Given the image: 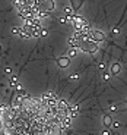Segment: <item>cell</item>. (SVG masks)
<instances>
[{
	"instance_id": "30bf717a",
	"label": "cell",
	"mask_w": 127,
	"mask_h": 135,
	"mask_svg": "<svg viewBox=\"0 0 127 135\" xmlns=\"http://www.w3.org/2000/svg\"><path fill=\"white\" fill-rule=\"evenodd\" d=\"M113 32H114V34H118V32H120V28H117V27H115V28L113 30Z\"/></svg>"
},
{
	"instance_id": "6da1fadb",
	"label": "cell",
	"mask_w": 127,
	"mask_h": 135,
	"mask_svg": "<svg viewBox=\"0 0 127 135\" xmlns=\"http://www.w3.org/2000/svg\"><path fill=\"white\" fill-rule=\"evenodd\" d=\"M88 37H89V40L95 41V43H102V41L105 40L104 32L97 31V30H89V31H88Z\"/></svg>"
},
{
	"instance_id": "9c48e42d",
	"label": "cell",
	"mask_w": 127,
	"mask_h": 135,
	"mask_svg": "<svg viewBox=\"0 0 127 135\" xmlns=\"http://www.w3.org/2000/svg\"><path fill=\"white\" fill-rule=\"evenodd\" d=\"M47 30H41V32H40V37H45V35H47Z\"/></svg>"
},
{
	"instance_id": "8fae6325",
	"label": "cell",
	"mask_w": 127,
	"mask_h": 135,
	"mask_svg": "<svg viewBox=\"0 0 127 135\" xmlns=\"http://www.w3.org/2000/svg\"><path fill=\"white\" fill-rule=\"evenodd\" d=\"M102 135H110V131H107V129H105V131L102 132Z\"/></svg>"
},
{
	"instance_id": "277c9868",
	"label": "cell",
	"mask_w": 127,
	"mask_h": 135,
	"mask_svg": "<svg viewBox=\"0 0 127 135\" xmlns=\"http://www.w3.org/2000/svg\"><path fill=\"white\" fill-rule=\"evenodd\" d=\"M70 3H72V9L77 10V9H80V7H82L83 0H70Z\"/></svg>"
},
{
	"instance_id": "5b68a950",
	"label": "cell",
	"mask_w": 127,
	"mask_h": 135,
	"mask_svg": "<svg viewBox=\"0 0 127 135\" xmlns=\"http://www.w3.org/2000/svg\"><path fill=\"white\" fill-rule=\"evenodd\" d=\"M104 125H105V128H110V126L113 125V118H111V115L104 116Z\"/></svg>"
},
{
	"instance_id": "7a4b0ae2",
	"label": "cell",
	"mask_w": 127,
	"mask_h": 135,
	"mask_svg": "<svg viewBox=\"0 0 127 135\" xmlns=\"http://www.w3.org/2000/svg\"><path fill=\"white\" fill-rule=\"evenodd\" d=\"M57 63H59L60 68H67L69 65H70V59L69 57H59L57 59Z\"/></svg>"
},
{
	"instance_id": "3957f363",
	"label": "cell",
	"mask_w": 127,
	"mask_h": 135,
	"mask_svg": "<svg viewBox=\"0 0 127 135\" xmlns=\"http://www.w3.org/2000/svg\"><path fill=\"white\" fill-rule=\"evenodd\" d=\"M120 71H121V65L120 63H113V65H111V71H110L111 75L120 74Z\"/></svg>"
},
{
	"instance_id": "52a82bcc",
	"label": "cell",
	"mask_w": 127,
	"mask_h": 135,
	"mask_svg": "<svg viewBox=\"0 0 127 135\" xmlns=\"http://www.w3.org/2000/svg\"><path fill=\"white\" fill-rule=\"evenodd\" d=\"M64 13H66V16H72V15H75L72 7H64Z\"/></svg>"
},
{
	"instance_id": "8992f818",
	"label": "cell",
	"mask_w": 127,
	"mask_h": 135,
	"mask_svg": "<svg viewBox=\"0 0 127 135\" xmlns=\"http://www.w3.org/2000/svg\"><path fill=\"white\" fill-rule=\"evenodd\" d=\"M69 56H70V57H76L77 56V49H73V47L69 49Z\"/></svg>"
},
{
	"instance_id": "ba28073f",
	"label": "cell",
	"mask_w": 127,
	"mask_h": 135,
	"mask_svg": "<svg viewBox=\"0 0 127 135\" xmlns=\"http://www.w3.org/2000/svg\"><path fill=\"white\" fill-rule=\"evenodd\" d=\"M110 78H111V74H108V72H104V79H105V81H108Z\"/></svg>"
}]
</instances>
